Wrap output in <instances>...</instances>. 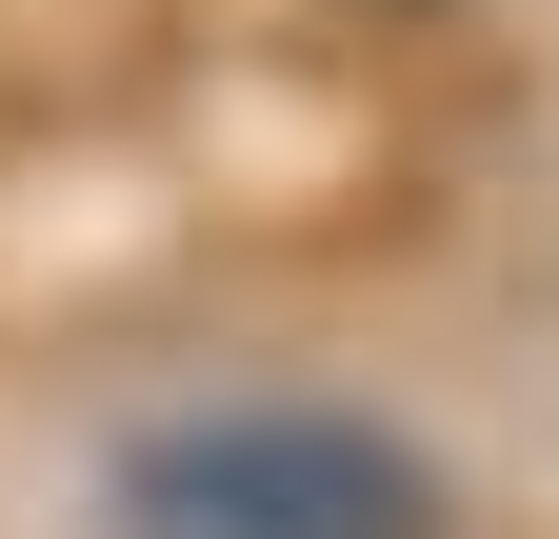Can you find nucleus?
<instances>
[{"label": "nucleus", "mask_w": 559, "mask_h": 539, "mask_svg": "<svg viewBox=\"0 0 559 539\" xmlns=\"http://www.w3.org/2000/svg\"><path fill=\"white\" fill-rule=\"evenodd\" d=\"M120 539H440V459L340 399H200L120 440Z\"/></svg>", "instance_id": "f257e3e1"}]
</instances>
